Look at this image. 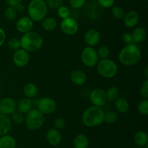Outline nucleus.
I'll return each instance as SVG.
<instances>
[{
    "instance_id": "32",
    "label": "nucleus",
    "mask_w": 148,
    "mask_h": 148,
    "mask_svg": "<svg viewBox=\"0 0 148 148\" xmlns=\"http://www.w3.org/2000/svg\"><path fill=\"white\" fill-rule=\"evenodd\" d=\"M137 111L139 113L143 115H148V100H144L143 99L142 101L137 104Z\"/></svg>"
},
{
    "instance_id": "42",
    "label": "nucleus",
    "mask_w": 148,
    "mask_h": 148,
    "mask_svg": "<svg viewBox=\"0 0 148 148\" xmlns=\"http://www.w3.org/2000/svg\"><path fill=\"white\" fill-rule=\"evenodd\" d=\"M6 37H7V36H6L5 31H4V29L1 28L0 27V47H1V46L4 44V42H5Z\"/></svg>"
},
{
    "instance_id": "23",
    "label": "nucleus",
    "mask_w": 148,
    "mask_h": 148,
    "mask_svg": "<svg viewBox=\"0 0 148 148\" xmlns=\"http://www.w3.org/2000/svg\"><path fill=\"white\" fill-rule=\"evenodd\" d=\"M88 145H89V141L88 137L83 133H79L74 138V148H88Z\"/></svg>"
},
{
    "instance_id": "21",
    "label": "nucleus",
    "mask_w": 148,
    "mask_h": 148,
    "mask_svg": "<svg viewBox=\"0 0 148 148\" xmlns=\"http://www.w3.org/2000/svg\"><path fill=\"white\" fill-rule=\"evenodd\" d=\"M134 142L137 146L146 147L148 144V135L144 131H139L134 135Z\"/></svg>"
},
{
    "instance_id": "45",
    "label": "nucleus",
    "mask_w": 148,
    "mask_h": 148,
    "mask_svg": "<svg viewBox=\"0 0 148 148\" xmlns=\"http://www.w3.org/2000/svg\"><path fill=\"white\" fill-rule=\"evenodd\" d=\"M144 74H145V79H148V67L147 66H146L145 68Z\"/></svg>"
},
{
    "instance_id": "39",
    "label": "nucleus",
    "mask_w": 148,
    "mask_h": 148,
    "mask_svg": "<svg viewBox=\"0 0 148 148\" xmlns=\"http://www.w3.org/2000/svg\"><path fill=\"white\" fill-rule=\"evenodd\" d=\"M66 120H65L64 118H56L53 120V128L57 129V130L62 129L64 128L65 126H66Z\"/></svg>"
},
{
    "instance_id": "11",
    "label": "nucleus",
    "mask_w": 148,
    "mask_h": 148,
    "mask_svg": "<svg viewBox=\"0 0 148 148\" xmlns=\"http://www.w3.org/2000/svg\"><path fill=\"white\" fill-rule=\"evenodd\" d=\"M30 53L22 48L17 49L13 53L12 62L16 66L19 67V68L26 66L30 62Z\"/></svg>"
},
{
    "instance_id": "36",
    "label": "nucleus",
    "mask_w": 148,
    "mask_h": 148,
    "mask_svg": "<svg viewBox=\"0 0 148 148\" xmlns=\"http://www.w3.org/2000/svg\"><path fill=\"white\" fill-rule=\"evenodd\" d=\"M48 7L51 10H57L60 6L63 5L64 0H44Z\"/></svg>"
},
{
    "instance_id": "18",
    "label": "nucleus",
    "mask_w": 148,
    "mask_h": 148,
    "mask_svg": "<svg viewBox=\"0 0 148 148\" xmlns=\"http://www.w3.org/2000/svg\"><path fill=\"white\" fill-rule=\"evenodd\" d=\"M33 100L31 99L25 97V98L20 100L18 102H17V104H16V110L21 113L22 114H26L30 110L33 109Z\"/></svg>"
},
{
    "instance_id": "41",
    "label": "nucleus",
    "mask_w": 148,
    "mask_h": 148,
    "mask_svg": "<svg viewBox=\"0 0 148 148\" xmlns=\"http://www.w3.org/2000/svg\"><path fill=\"white\" fill-rule=\"evenodd\" d=\"M122 40L126 45L130 44H133L132 35H131V33H129V32H126V33H123Z\"/></svg>"
},
{
    "instance_id": "8",
    "label": "nucleus",
    "mask_w": 148,
    "mask_h": 148,
    "mask_svg": "<svg viewBox=\"0 0 148 148\" xmlns=\"http://www.w3.org/2000/svg\"><path fill=\"white\" fill-rule=\"evenodd\" d=\"M37 109L43 115H50L57 109V103L53 99L45 97L39 99L36 102Z\"/></svg>"
},
{
    "instance_id": "3",
    "label": "nucleus",
    "mask_w": 148,
    "mask_h": 148,
    "mask_svg": "<svg viewBox=\"0 0 148 148\" xmlns=\"http://www.w3.org/2000/svg\"><path fill=\"white\" fill-rule=\"evenodd\" d=\"M20 48L27 52H36L40 49L43 44L42 36L37 32L31 30L22 35L20 39Z\"/></svg>"
},
{
    "instance_id": "15",
    "label": "nucleus",
    "mask_w": 148,
    "mask_h": 148,
    "mask_svg": "<svg viewBox=\"0 0 148 148\" xmlns=\"http://www.w3.org/2000/svg\"><path fill=\"white\" fill-rule=\"evenodd\" d=\"M124 24L126 27L132 28L137 26L140 21V15L135 10H130L125 13L124 17Z\"/></svg>"
},
{
    "instance_id": "38",
    "label": "nucleus",
    "mask_w": 148,
    "mask_h": 148,
    "mask_svg": "<svg viewBox=\"0 0 148 148\" xmlns=\"http://www.w3.org/2000/svg\"><path fill=\"white\" fill-rule=\"evenodd\" d=\"M140 94L143 99L148 100V79L145 80L140 89Z\"/></svg>"
},
{
    "instance_id": "14",
    "label": "nucleus",
    "mask_w": 148,
    "mask_h": 148,
    "mask_svg": "<svg viewBox=\"0 0 148 148\" xmlns=\"http://www.w3.org/2000/svg\"><path fill=\"white\" fill-rule=\"evenodd\" d=\"M33 26H34V22L27 16L21 17L17 20L15 23L17 30L23 34L31 31L33 28Z\"/></svg>"
},
{
    "instance_id": "37",
    "label": "nucleus",
    "mask_w": 148,
    "mask_h": 148,
    "mask_svg": "<svg viewBox=\"0 0 148 148\" xmlns=\"http://www.w3.org/2000/svg\"><path fill=\"white\" fill-rule=\"evenodd\" d=\"M86 0H69L70 7L74 10H79L85 6Z\"/></svg>"
},
{
    "instance_id": "20",
    "label": "nucleus",
    "mask_w": 148,
    "mask_h": 148,
    "mask_svg": "<svg viewBox=\"0 0 148 148\" xmlns=\"http://www.w3.org/2000/svg\"><path fill=\"white\" fill-rule=\"evenodd\" d=\"M12 127V120L9 116L0 114V136L7 134Z\"/></svg>"
},
{
    "instance_id": "17",
    "label": "nucleus",
    "mask_w": 148,
    "mask_h": 148,
    "mask_svg": "<svg viewBox=\"0 0 148 148\" xmlns=\"http://www.w3.org/2000/svg\"><path fill=\"white\" fill-rule=\"evenodd\" d=\"M70 80L75 85L82 86L87 81V75L82 70L75 69L70 74Z\"/></svg>"
},
{
    "instance_id": "30",
    "label": "nucleus",
    "mask_w": 148,
    "mask_h": 148,
    "mask_svg": "<svg viewBox=\"0 0 148 148\" xmlns=\"http://www.w3.org/2000/svg\"><path fill=\"white\" fill-rule=\"evenodd\" d=\"M17 12L14 7H8L4 12V17L7 21H13L17 18Z\"/></svg>"
},
{
    "instance_id": "29",
    "label": "nucleus",
    "mask_w": 148,
    "mask_h": 148,
    "mask_svg": "<svg viewBox=\"0 0 148 148\" xmlns=\"http://www.w3.org/2000/svg\"><path fill=\"white\" fill-rule=\"evenodd\" d=\"M111 13L113 17L117 20L123 19L124 17V15H125L124 9L120 6L117 5H114L111 7Z\"/></svg>"
},
{
    "instance_id": "35",
    "label": "nucleus",
    "mask_w": 148,
    "mask_h": 148,
    "mask_svg": "<svg viewBox=\"0 0 148 148\" xmlns=\"http://www.w3.org/2000/svg\"><path fill=\"white\" fill-rule=\"evenodd\" d=\"M11 120L13 121L14 123H17V124H20V123H24L25 121V117L23 115V114H22L20 112L15 111L11 115Z\"/></svg>"
},
{
    "instance_id": "40",
    "label": "nucleus",
    "mask_w": 148,
    "mask_h": 148,
    "mask_svg": "<svg viewBox=\"0 0 148 148\" xmlns=\"http://www.w3.org/2000/svg\"><path fill=\"white\" fill-rule=\"evenodd\" d=\"M97 3L102 8L109 9L114 5L115 0H97Z\"/></svg>"
},
{
    "instance_id": "5",
    "label": "nucleus",
    "mask_w": 148,
    "mask_h": 148,
    "mask_svg": "<svg viewBox=\"0 0 148 148\" xmlns=\"http://www.w3.org/2000/svg\"><path fill=\"white\" fill-rule=\"evenodd\" d=\"M97 71L101 77L104 78H112L118 73V65L112 59H100L96 65Z\"/></svg>"
},
{
    "instance_id": "44",
    "label": "nucleus",
    "mask_w": 148,
    "mask_h": 148,
    "mask_svg": "<svg viewBox=\"0 0 148 148\" xmlns=\"http://www.w3.org/2000/svg\"><path fill=\"white\" fill-rule=\"evenodd\" d=\"M14 9L16 10V11H17V13L23 12H24V10H25V6L23 3L20 2V3H19L18 4H17L15 7H14Z\"/></svg>"
},
{
    "instance_id": "25",
    "label": "nucleus",
    "mask_w": 148,
    "mask_h": 148,
    "mask_svg": "<svg viewBox=\"0 0 148 148\" xmlns=\"http://www.w3.org/2000/svg\"><path fill=\"white\" fill-rule=\"evenodd\" d=\"M0 148H16L14 138L8 134L0 136Z\"/></svg>"
},
{
    "instance_id": "34",
    "label": "nucleus",
    "mask_w": 148,
    "mask_h": 148,
    "mask_svg": "<svg viewBox=\"0 0 148 148\" xmlns=\"http://www.w3.org/2000/svg\"><path fill=\"white\" fill-rule=\"evenodd\" d=\"M7 47L10 50L14 51V52L20 49V39H17V38H11L7 42Z\"/></svg>"
},
{
    "instance_id": "28",
    "label": "nucleus",
    "mask_w": 148,
    "mask_h": 148,
    "mask_svg": "<svg viewBox=\"0 0 148 148\" xmlns=\"http://www.w3.org/2000/svg\"><path fill=\"white\" fill-rule=\"evenodd\" d=\"M119 116L116 112L109 110L106 113H104L103 120L105 123H109V124H113L118 121Z\"/></svg>"
},
{
    "instance_id": "46",
    "label": "nucleus",
    "mask_w": 148,
    "mask_h": 148,
    "mask_svg": "<svg viewBox=\"0 0 148 148\" xmlns=\"http://www.w3.org/2000/svg\"><path fill=\"white\" fill-rule=\"evenodd\" d=\"M135 148H145V147H139V146H137V147H136Z\"/></svg>"
},
{
    "instance_id": "47",
    "label": "nucleus",
    "mask_w": 148,
    "mask_h": 148,
    "mask_svg": "<svg viewBox=\"0 0 148 148\" xmlns=\"http://www.w3.org/2000/svg\"><path fill=\"white\" fill-rule=\"evenodd\" d=\"M0 89H1V85H0Z\"/></svg>"
},
{
    "instance_id": "26",
    "label": "nucleus",
    "mask_w": 148,
    "mask_h": 148,
    "mask_svg": "<svg viewBox=\"0 0 148 148\" xmlns=\"http://www.w3.org/2000/svg\"><path fill=\"white\" fill-rule=\"evenodd\" d=\"M40 25L43 30H46V31H51L56 28L57 23L53 17H46L40 21Z\"/></svg>"
},
{
    "instance_id": "16",
    "label": "nucleus",
    "mask_w": 148,
    "mask_h": 148,
    "mask_svg": "<svg viewBox=\"0 0 148 148\" xmlns=\"http://www.w3.org/2000/svg\"><path fill=\"white\" fill-rule=\"evenodd\" d=\"M46 139L49 145L51 146H58L62 142V134L59 130L51 128L46 132Z\"/></svg>"
},
{
    "instance_id": "33",
    "label": "nucleus",
    "mask_w": 148,
    "mask_h": 148,
    "mask_svg": "<svg viewBox=\"0 0 148 148\" xmlns=\"http://www.w3.org/2000/svg\"><path fill=\"white\" fill-rule=\"evenodd\" d=\"M57 15L61 19H65L68 17H70L71 11L66 6L62 5L57 9Z\"/></svg>"
},
{
    "instance_id": "13",
    "label": "nucleus",
    "mask_w": 148,
    "mask_h": 148,
    "mask_svg": "<svg viewBox=\"0 0 148 148\" xmlns=\"http://www.w3.org/2000/svg\"><path fill=\"white\" fill-rule=\"evenodd\" d=\"M101 35L98 30L90 28L87 30L84 36V41L88 46L95 47L101 41Z\"/></svg>"
},
{
    "instance_id": "10",
    "label": "nucleus",
    "mask_w": 148,
    "mask_h": 148,
    "mask_svg": "<svg viewBox=\"0 0 148 148\" xmlns=\"http://www.w3.org/2000/svg\"><path fill=\"white\" fill-rule=\"evenodd\" d=\"M90 100L92 105L101 107L105 105L108 102L106 92L105 90L100 88L92 89L90 94Z\"/></svg>"
},
{
    "instance_id": "1",
    "label": "nucleus",
    "mask_w": 148,
    "mask_h": 148,
    "mask_svg": "<svg viewBox=\"0 0 148 148\" xmlns=\"http://www.w3.org/2000/svg\"><path fill=\"white\" fill-rule=\"evenodd\" d=\"M142 52L140 46L135 44H127L119 53L118 59L120 63L125 66H133L141 59Z\"/></svg>"
},
{
    "instance_id": "27",
    "label": "nucleus",
    "mask_w": 148,
    "mask_h": 148,
    "mask_svg": "<svg viewBox=\"0 0 148 148\" xmlns=\"http://www.w3.org/2000/svg\"><path fill=\"white\" fill-rule=\"evenodd\" d=\"M106 92L107 100H108V101L114 102L119 97V89L118 87L114 86L109 87L108 89V90L106 91Z\"/></svg>"
},
{
    "instance_id": "12",
    "label": "nucleus",
    "mask_w": 148,
    "mask_h": 148,
    "mask_svg": "<svg viewBox=\"0 0 148 148\" xmlns=\"http://www.w3.org/2000/svg\"><path fill=\"white\" fill-rule=\"evenodd\" d=\"M15 100L12 97H4L0 100V114L10 116L16 110Z\"/></svg>"
},
{
    "instance_id": "9",
    "label": "nucleus",
    "mask_w": 148,
    "mask_h": 148,
    "mask_svg": "<svg viewBox=\"0 0 148 148\" xmlns=\"http://www.w3.org/2000/svg\"><path fill=\"white\" fill-rule=\"evenodd\" d=\"M60 29L65 35L74 36L79 30V24L75 18L68 17L62 20L60 23Z\"/></svg>"
},
{
    "instance_id": "4",
    "label": "nucleus",
    "mask_w": 148,
    "mask_h": 148,
    "mask_svg": "<svg viewBox=\"0 0 148 148\" xmlns=\"http://www.w3.org/2000/svg\"><path fill=\"white\" fill-rule=\"evenodd\" d=\"M49 7L44 0H31L27 6L28 17L33 22H40L47 16Z\"/></svg>"
},
{
    "instance_id": "22",
    "label": "nucleus",
    "mask_w": 148,
    "mask_h": 148,
    "mask_svg": "<svg viewBox=\"0 0 148 148\" xmlns=\"http://www.w3.org/2000/svg\"><path fill=\"white\" fill-rule=\"evenodd\" d=\"M38 93V86L33 83H27L23 87V94L25 97L29 99H33Z\"/></svg>"
},
{
    "instance_id": "43",
    "label": "nucleus",
    "mask_w": 148,
    "mask_h": 148,
    "mask_svg": "<svg viewBox=\"0 0 148 148\" xmlns=\"http://www.w3.org/2000/svg\"><path fill=\"white\" fill-rule=\"evenodd\" d=\"M6 4L8 5V7H14L17 4L20 3L22 0H5Z\"/></svg>"
},
{
    "instance_id": "2",
    "label": "nucleus",
    "mask_w": 148,
    "mask_h": 148,
    "mask_svg": "<svg viewBox=\"0 0 148 148\" xmlns=\"http://www.w3.org/2000/svg\"><path fill=\"white\" fill-rule=\"evenodd\" d=\"M104 113L101 107L91 105L87 107L82 114V122L89 128L96 127L104 123Z\"/></svg>"
},
{
    "instance_id": "7",
    "label": "nucleus",
    "mask_w": 148,
    "mask_h": 148,
    "mask_svg": "<svg viewBox=\"0 0 148 148\" xmlns=\"http://www.w3.org/2000/svg\"><path fill=\"white\" fill-rule=\"evenodd\" d=\"M81 61L87 68H93L96 66L99 61L96 49L94 47L88 46L84 48L81 52Z\"/></svg>"
},
{
    "instance_id": "24",
    "label": "nucleus",
    "mask_w": 148,
    "mask_h": 148,
    "mask_svg": "<svg viewBox=\"0 0 148 148\" xmlns=\"http://www.w3.org/2000/svg\"><path fill=\"white\" fill-rule=\"evenodd\" d=\"M114 107L116 110L120 113H126L130 109L129 102L124 97H119L114 101Z\"/></svg>"
},
{
    "instance_id": "19",
    "label": "nucleus",
    "mask_w": 148,
    "mask_h": 148,
    "mask_svg": "<svg viewBox=\"0 0 148 148\" xmlns=\"http://www.w3.org/2000/svg\"><path fill=\"white\" fill-rule=\"evenodd\" d=\"M132 38L133 44H139L143 43L145 41L147 37V31H146L145 28L143 27H139L135 28L132 33H131Z\"/></svg>"
},
{
    "instance_id": "6",
    "label": "nucleus",
    "mask_w": 148,
    "mask_h": 148,
    "mask_svg": "<svg viewBox=\"0 0 148 148\" xmlns=\"http://www.w3.org/2000/svg\"><path fill=\"white\" fill-rule=\"evenodd\" d=\"M24 122L30 130H38L44 124V115L42 114L37 108H33L25 114Z\"/></svg>"
},
{
    "instance_id": "31",
    "label": "nucleus",
    "mask_w": 148,
    "mask_h": 148,
    "mask_svg": "<svg viewBox=\"0 0 148 148\" xmlns=\"http://www.w3.org/2000/svg\"><path fill=\"white\" fill-rule=\"evenodd\" d=\"M96 51L98 58L101 59H107L110 56V54H111L110 49L108 46H106V45H101V46H100Z\"/></svg>"
}]
</instances>
